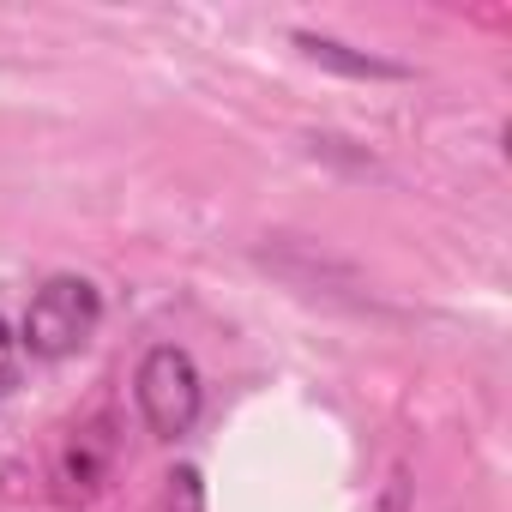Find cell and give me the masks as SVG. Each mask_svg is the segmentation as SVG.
<instances>
[{
	"mask_svg": "<svg viewBox=\"0 0 512 512\" xmlns=\"http://www.w3.org/2000/svg\"><path fill=\"white\" fill-rule=\"evenodd\" d=\"M157 512H205V482H199L193 464H175V470L163 476V500H157Z\"/></svg>",
	"mask_w": 512,
	"mask_h": 512,
	"instance_id": "obj_4",
	"label": "cell"
},
{
	"mask_svg": "<svg viewBox=\"0 0 512 512\" xmlns=\"http://www.w3.org/2000/svg\"><path fill=\"white\" fill-rule=\"evenodd\" d=\"M13 368H19V350H13V332H7V320H0V392L13 386Z\"/></svg>",
	"mask_w": 512,
	"mask_h": 512,
	"instance_id": "obj_5",
	"label": "cell"
},
{
	"mask_svg": "<svg viewBox=\"0 0 512 512\" xmlns=\"http://www.w3.org/2000/svg\"><path fill=\"white\" fill-rule=\"evenodd\" d=\"M133 392H139V410H145L151 434H163V440H175V434H187L199 422V368H193V356L181 344L145 350Z\"/></svg>",
	"mask_w": 512,
	"mask_h": 512,
	"instance_id": "obj_2",
	"label": "cell"
},
{
	"mask_svg": "<svg viewBox=\"0 0 512 512\" xmlns=\"http://www.w3.org/2000/svg\"><path fill=\"white\" fill-rule=\"evenodd\" d=\"M296 43H302V49H308L320 67H338V73H350V79H398V73H404V67H392V61L350 55V49H344V43H332V37H308V31H302Z\"/></svg>",
	"mask_w": 512,
	"mask_h": 512,
	"instance_id": "obj_3",
	"label": "cell"
},
{
	"mask_svg": "<svg viewBox=\"0 0 512 512\" xmlns=\"http://www.w3.org/2000/svg\"><path fill=\"white\" fill-rule=\"evenodd\" d=\"M103 320V296L91 278H49L37 296H31V314H25V344L31 356H73L85 350V338L97 332Z\"/></svg>",
	"mask_w": 512,
	"mask_h": 512,
	"instance_id": "obj_1",
	"label": "cell"
}]
</instances>
